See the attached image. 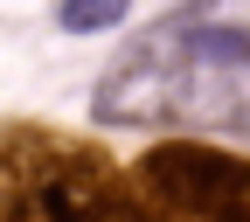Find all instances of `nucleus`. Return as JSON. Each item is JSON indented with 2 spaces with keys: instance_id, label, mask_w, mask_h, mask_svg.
Wrapping results in <instances>:
<instances>
[{
  "instance_id": "f03ea898",
  "label": "nucleus",
  "mask_w": 250,
  "mask_h": 222,
  "mask_svg": "<svg viewBox=\"0 0 250 222\" xmlns=\"http://www.w3.org/2000/svg\"><path fill=\"white\" fill-rule=\"evenodd\" d=\"M0 222H139L104 146L49 125H0Z\"/></svg>"
},
{
  "instance_id": "20e7f679",
  "label": "nucleus",
  "mask_w": 250,
  "mask_h": 222,
  "mask_svg": "<svg viewBox=\"0 0 250 222\" xmlns=\"http://www.w3.org/2000/svg\"><path fill=\"white\" fill-rule=\"evenodd\" d=\"M132 0H56V21L70 28V35H104V28L125 21Z\"/></svg>"
},
{
  "instance_id": "f257e3e1",
  "label": "nucleus",
  "mask_w": 250,
  "mask_h": 222,
  "mask_svg": "<svg viewBox=\"0 0 250 222\" xmlns=\"http://www.w3.org/2000/svg\"><path fill=\"white\" fill-rule=\"evenodd\" d=\"M104 125H202L250 139V0H181L98 77Z\"/></svg>"
},
{
  "instance_id": "7ed1b4c3",
  "label": "nucleus",
  "mask_w": 250,
  "mask_h": 222,
  "mask_svg": "<svg viewBox=\"0 0 250 222\" xmlns=\"http://www.w3.org/2000/svg\"><path fill=\"white\" fill-rule=\"evenodd\" d=\"M118 174L139 222H250V153L208 139H160Z\"/></svg>"
}]
</instances>
